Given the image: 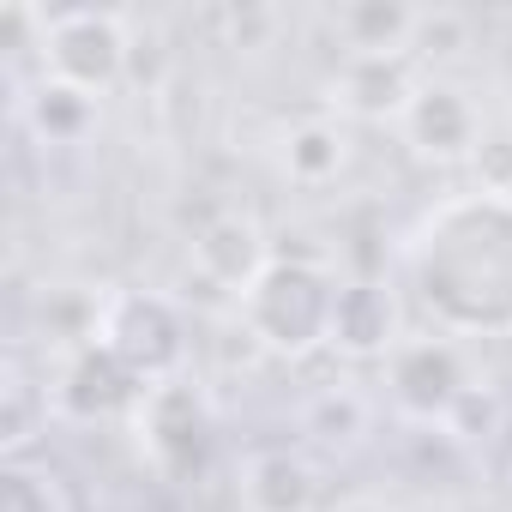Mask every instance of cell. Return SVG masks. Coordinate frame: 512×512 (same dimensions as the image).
<instances>
[{
	"instance_id": "obj_13",
	"label": "cell",
	"mask_w": 512,
	"mask_h": 512,
	"mask_svg": "<svg viewBox=\"0 0 512 512\" xmlns=\"http://www.w3.org/2000/svg\"><path fill=\"white\" fill-rule=\"evenodd\" d=\"M344 163H350V133H344V121H302V127H290L284 133V175L296 181V187H326V181H338L344 175Z\"/></svg>"
},
{
	"instance_id": "obj_11",
	"label": "cell",
	"mask_w": 512,
	"mask_h": 512,
	"mask_svg": "<svg viewBox=\"0 0 512 512\" xmlns=\"http://www.w3.org/2000/svg\"><path fill=\"white\" fill-rule=\"evenodd\" d=\"M193 266H199L211 284L235 290V302H241V290L272 266V253H266L260 223L241 217V211H223V217H211V223L193 235Z\"/></svg>"
},
{
	"instance_id": "obj_8",
	"label": "cell",
	"mask_w": 512,
	"mask_h": 512,
	"mask_svg": "<svg viewBox=\"0 0 512 512\" xmlns=\"http://www.w3.org/2000/svg\"><path fill=\"white\" fill-rule=\"evenodd\" d=\"M398 127L416 145V157H428V163H464L482 151V115H476L470 91H458L446 79H422L410 109L398 115Z\"/></svg>"
},
{
	"instance_id": "obj_3",
	"label": "cell",
	"mask_w": 512,
	"mask_h": 512,
	"mask_svg": "<svg viewBox=\"0 0 512 512\" xmlns=\"http://www.w3.org/2000/svg\"><path fill=\"white\" fill-rule=\"evenodd\" d=\"M91 338L109 344L145 386L187 374V350H193L187 314H181L169 296H157V290H115V296L97 308Z\"/></svg>"
},
{
	"instance_id": "obj_1",
	"label": "cell",
	"mask_w": 512,
	"mask_h": 512,
	"mask_svg": "<svg viewBox=\"0 0 512 512\" xmlns=\"http://www.w3.org/2000/svg\"><path fill=\"white\" fill-rule=\"evenodd\" d=\"M404 278L452 338H512V187L428 205L404 235Z\"/></svg>"
},
{
	"instance_id": "obj_7",
	"label": "cell",
	"mask_w": 512,
	"mask_h": 512,
	"mask_svg": "<svg viewBox=\"0 0 512 512\" xmlns=\"http://www.w3.org/2000/svg\"><path fill=\"white\" fill-rule=\"evenodd\" d=\"M145 392H151V386H145L109 344H97V338H85V344L67 356L61 380H55V404H61L67 416H79V422H109V416H127V422H133V410H139Z\"/></svg>"
},
{
	"instance_id": "obj_5",
	"label": "cell",
	"mask_w": 512,
	"mask_h": 512,
	"mask_svg": "<svg viewBox=\"0 0 512 512\" xmlns=\"http://www.w3.org/2000/svg\"><path fill=\"white\" fill-rule=\"evenodd\" d=\"M127 19L121 13H97V7H73V13H43V73L79 97H103L121 85L127 73Z\"/></svg>"
},
{
	"instance_id": "obj_15",
	"label": "cell",
	"mask_w": 512,
	"mask_h": 512,
	"mask_svg": "<svg viewBox=\"0 0 512 512\" xmlns=\"http://www.w3.org/2000/svg\"><path fill=\"white\" fill-rule=\"evenodd\" d=\"M91 103L97 97H79V91H67V85H43L37 91V127L49 133V139H79L85 133V121H91Z\"/></svg>"
},
{
	"instance_id": "obj_12",
	"label": "cell",
	"mask_w": 512,
	"mask_h": 512,
	"mask_svg": "<svg viewBox=\"0 0 512 512\" xmlns=\"http://www.w3.org/2000/svg\"><path fill=\"white\" fill-rule=\"evenodd\" d=\"M416 73H410V61L404 55H350L344 61V73H338V109L344 115H368V121H398L404 109H410V97H416Z\"/></svg>"
},
{
	"instance_id": "obj_10",
	"label": "cell",
	"mask_w": 512,
	"mask_h": 512,
	"mask_svg": "<svg viewBox=\"0 0 512 512\" xmlns=\"http://www.w3.org/2000/svg\"><path fill=\"white\" fill-rule=\"evenodd\" d=\"M404 326H398V296L374 278H350L338 284V308H332V344L350 362H386L398 350Z\"/></svg>"
},
{
	"instance_id": "obj_6",
	"label": "cell",
	"mask_w": 512,
	"mask_h": 512,
	"mask_svg": "<svg viewBox=\"0 0 512 512\" xmlns=\"http://www.w3.org/2000/svg\"><path fill=\"white\" fill-rule=\"evenodd\" d=\"M386 398L428 428H452V416L470 404V368L452 332H404L386 356Z\"/></svg>"
},
{
	"instance_id": "obj_2",
	"label": "cell",
	"mask_w": 512,
	"mask_h": 512,
	"mask_svg": "<svg viewBox=\"0 0 512 512\" xmlns=\"http://www.w3.org/2000/svg\"><path fill=\"white\" fill-rule=\"evenodd\" d=\"M241 326L247 338L272 356H314L332 344V308H338V278L314 260H272L260 278L241 290Z\"/></svg>"
},
{
	"instance_id": "obj_4",
	"label": "cell",
	"mask_w": 512,
	"mask_h": 512,
	"mask_svg": "<svg viewBox=\"0 0 512 512\" xmlns=\"http://www.w3.org/2000/svg\"><path fill=\"white\" fill-rule=\"evenodd\" d=\"M133 434H139V452L151 458L157 476L193 482L205 470V458H211V440H217V416H211L205 386L193 374L157 380L133 410Z\"/></svg>"
},
{
	"instance_id": "obj_14",
	"label": "cell",
	"mask_w": 512,
	"mask_h": 512,
	"mask_svg": "<svg viewBox=\"0 0 512 512\" xmlns=\"http://www.w3.org/2000/svg\"><path fill=\"white\" fill-rule=\"evenodd\" d=\"M0 512H73V500H67L55 470H37V464L13 458L7 482H0Z\"/></svg>"
},
{
	"instance_id": "obj_9",
	"label": "cell",
	"mask_w": 512,
	"mask_h": 512,
	"mask_svg": "<svg viewBox=\"0 0 512 512\" xmlns=\"http://www.w3.org/2000/svg\"><path fill=\"white\" fill-rule=\"evenodd\" d=\"M247 512H320V470L302 446H253L235 470Z\"/></svg>"
}]
</instances>
